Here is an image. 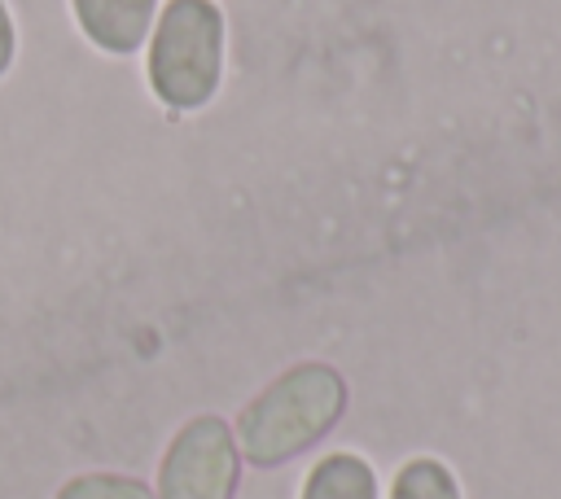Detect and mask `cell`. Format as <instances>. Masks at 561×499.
<instances>
[{
    "label": "cell",
    "instance_id": "cell-1",
    "mask_svg": "<svg viewBox=\"0 0 561 499\" xmlns=\"http://www.w3.org/2000/svg\"><path fill=\"white\" fill-rule=\"evenodd\" d=\"M351 385L346 376L324 359L289 363L280 376H272L232 420L237 451L250 468H280L324 442L337 420L346 416Z\"/></svg>",
    "mask_w": 561,
    "mask_h": 499
},
{
    "label": "cell",
    "instance_id": "cell-2",
    "mask_svg": "<svg viewBox=\"0 0 561 499\" xmlns=\"http://www.w3.org/2000/svg\"><path fill=\"white\" fill-rule=\"evenodd\" d=\"M228 18L215 0H167L145 39V79L149 92L175 109H206L224 83Z\"/></svg>",
    "mask_w": 561,
    "mask_h": 499
},
{
    "label": "cell",
    "instance_id": "cell-3",
    "mask_svg": "<svg viewBox=\"0 0 561 499\" xmlns=\"http://www.w3.org/2000/svg\"><path fill=\"white\" fill-rule=\"evenodd\" d=\"M241 468L245 460L237 451L232 425L215 411H202L171 433L158 460L153 495L158 499H237Z\"/></svg>",
    "mask_w": 561,
    "mask_h": 499
},
{
    "label": "cell",
    "instance_id": "cell-4",
    "mask_svg": "<svg viewBox=\"0 0 561 499\" xmlns=\"http://www.w3.org/2000/svg\"><path fill=\"white\" fill-rule=\"evenodd\" d=\"M70 13L92 48L105 57H131L153 31L158 0H70Z\"/></svg>",
    "mask_w": 561,
    "mask_h": 499
},
{
    "label": "cell",
    "instance_id": "cell-5",
    "mask_svg": "<svg viewBox=\"0 0 561 499\" xmlns=\"http://www.w3.org/2000/svg\"><path fill=\"white\" fill-rule=\"evenodd\" d=\"M298 499H381V481L359 451H324L307 468Z\"/></svg>",
    "mask_w": 561,
    "mask_h": 499
},
{
    "label": "cell",
    "instance_id": "cell-6",
    "mask_svg": "<svg viewBox=\"0 0 561 499\" xmlns=\"http://www.w3.org/2000/svg\"><path fill=\"white\" fill-rule=\"evenodd\" d=\"M386 499H465V490H460V477L447 460L412 455L394 468V477L386 486Z\"/></svg>",
    "mask_w": 561,
    "mask_h": 499
},
{
    "label": "cell",
    "instance_id": "cell-7",
    "mask_svg": "<svg viewBox=\"0 0 561 499\" xmlns=\"http://www.w3.org/2000/svg\"><path fill=\"white\" fill-rule=\"evenodd\" d=\"M53 499H158L149 481L131 477V473H110V468H96V473H75L57 486Z\"/></svg>",
    "mask_w": 561,
    "mask_h": 499
},
{
    "label": "cell",
    "instance_id": "cell-8",
    "mask_svg": "<svg viewBox=\"0 0 561 499\" xmlns=\"http://www.w3.org/2000/svg\"><path fill=\"white\" fill-rule=\"evenodd\" d=\"M13 57H18V26H13V13H9V4L0 0V79L9 74Z\"/></svg>",
    "mask_w": 561,
    "mask_h": 499
}]
</instances>
